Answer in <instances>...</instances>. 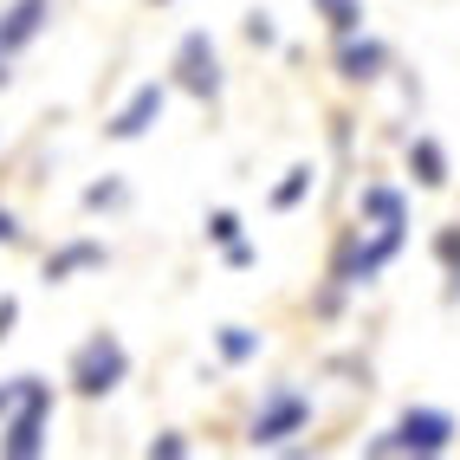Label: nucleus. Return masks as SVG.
Returning a JSON list of instances; mask_svg holds the SVG:
<instances>
[{"label": "nucleus", "instance_id": "nucleus-10", "mask_svg": "<svg viewBox=\"0 0 460 460\" xmlns=\"http://www.w3.org/2000/svg\"><path fill=\"white\" fill-rule=\"evenodd\" d=\"M409 169H415L421 189H441V181H447V156H441V143H435V137H415V143H409Z\"/></svg>", "mask_w": 460, "mask_h": 460}, {"label": "nucleus", "instance_id": "nucleus-9", "mask_svg": "<svg viewBox=\"0 0 460 460\" xmlns=\"http://www.w3.org/2000/svg\"><path fill=\"white\" fill-rule=\"evenodd\" d=\"M84 266H104V247H98V240H72V247H58V253L46 260V279L58 286V279H72V272H84Z\"/></svg>", "mask_w": 460, "mask_h": 460}, {"label": "nucleus", "instance_id": "nucleus-16", "mask_svg": "<svg viewBox=\"0 0 460 460\" xmlns=\"http://www.w3.org/2000/svg\"><path fill=\"white\" fill-rule=\"evenodd\" d=\"M124 201V181H98V189H84V208H117Z\"/></svg>", "mask_w": 460, "mask_h": 460}, {"label": "nucleus", "instance_id": "nucleus-17", "mask_svg": "<svg viewBox=\"0 0 460 460\" xmlns=\"http://www.w3.org/2000/svg\"><path fill=\"white\" fill-rule=\"evenodd\" d=\"M208 234L221 240V247H234V234H240V214H227V208H221V214H214V221H208Z\"/></svg>", "mask_w": 460, "mask_h": 460}, {"label": "nucleus", "instance_id": "nucleus-12", "mask_svg": "<svg viewBox=\"0 0 460 460\" xmlns=\"http://www.w3.org/2000/svg\"><path fill=\"white\" fill-rule=\"evenodd\" d=\"M312 7L331 20V33H337V40H350L357 26H363V0H312Z\"/></svg>", "mask_w": 460, "mask_h": 460}, {"label": "nucleus", "instance_id": "nucleus-15", "mask_svg": "<svg viewBox=\"0 0 460 460\" xmlns=\"http://www.w3.org/2000/svg\"><path fill=\"white\" fill-rule=\"evenodd\" d=\"M305 189H312V169H292V181H279V189H272V208H298Z\"/></svg>", "mask_w": 460, "mask_h": 460}, {"label": "nucleus", "instance_id": "nucleus-13", "mask_svg": "<svg viewBox=\"0 0 460 460\" xmlns=\"http://www.w3.org/2000/svg\"><path fill=\"white\" fill-rule=\"evenodd\" d=\"M435 253H441V266H447V298H460V227H441V240H435Z\"/></svg>", "mask_w": 460, "mask_h": 460}, {"label": "nucleus", "instance_id": "nucleus-18", "mask_svg": "<svg viewBox=\"0 0 460 460\" xmlns=\"http://www.w3.org/2000/svg\"><path fill=\"white\" fill-rule=\"evenodd\" d=\"M247 40H253V46H272V40H279V33H272V13H247Z\"/></svg>", "mask_w": 460, "mask_h": 460}, {"label": "nucleus", "instance_id": "nucleus-3", "mask_svg": "<svg viewBox=\"0 0 460 460\" xmlns=\"http://www.w3.org/2000/svg\"><path fill=\"white\" fill-rule=\"evenodd\" d=\"M298 428H312V395L292 389V383H272V389H266V402L253 409L247 441H253V447H279V441L298 435Z\"/></svg>", "mask_w": 460, "mask_h": 460}, {"label": "nucleus", "instance_id": "nucleus-8", "mask_svg": "<svg viewBox=\"0 0 460 460\" xmlns=\"http://www.w3.org/2000/svg\"><path fill=\"white\" fill-rule=\"evenodd\" d=\"M156 117H163V84H143L137 91V98L124 104V111H117V124H111V137L117 143H137L149 124H156Z\"/></svg>", "mask_w": 460, "mask_h": 460}, {"label": "nucleus", "instance_id": "nucleus-14", "mask_svg": "<svg viewBox=\"0 0 460 460\" xmlns=\"http://www.w3.org/2000/svg\"><path fill=\"white\" fill-rule=\"evenodd\" d=\"M221 357H227V363L260 357V337H253V331H240V324H227V331H221Z\"/></svg>", "mask_w": 460, "mask_h": 460}, {"label": "nucleus", "instance_id": "nucleus-1", "mask_svg": "<svg viewBox=\"0 0 460 460\" xmlns=\"http://www.w3.org/2000/svg\"><path fill=\"white\" fill-rule=\"evenodd\" d=\"M130 376V350L117 344L111 331L84 337V344L72 350V395H84V402H98V395H111L117 383Z\"/></svg>", "mask_w": 460, "mask_h": 460}, {"label": "nucleus", "instance_id": "nucleus-20", "mask_svg": "<svg viewBox=\"0 0 460 460\" xmlns=\"http://www.w3.org/2000/svg\"><path fill=\"white\" fill-rule=\"evenodd\" d=\"M0 240H20V221H13L7 208H0Z\"/></svg>", "mask_w": 460, "mask_h": 460}, {"label": "nucleus", "instance_id": "nucleus-5", "mask_svg": "<svg viewBox=\"0 0 460 460\" xmlns=\"http://www.w3.org/2000/svg\"><path fill=\"white\" fill-rule=\"evenodd\" d=\"M175 84L189 91V98H201V104L221 98V52H214L208 33H189L175 46Z\"/></svg>", "mask_w": 460, "mask_h": 460}, {"label": "nucleus", "instance_id": "nucleus-4", "mask_svg": "<svg viewBox=\"0 0 460 460\" xmlns=\"http://www.w3.org/2000/svg\"><path fill=\"white\" fill-rule=\"evenodd\" d=\"M46 421H52V383L26 376V395L7 409V435H0V447H7L13 460H33L46 447Z\"/></svg>", "mask_w": 460, "mask_h": 460}, {"label": "nucleus", "instance_id": "nucleus-21", "mask_svg": "<svg viewBox=\"0 0 460 460\" xmlns=\"http://www.w3.org/2000/svg\"><path fill=\"white\" fill-rule=\"evenodd\" d=\"M7 66H13V58H0V84H7V78H13V72H7Z\"/></svg>", "mask_w": 460, "mask_h": 460}, {"label": "nucleus", "instance_id": "nucleus-2", "mask_svg": "<svg viewBox=\"0 0 460 460\" xmlns=\"http://www.w3.org/2000/svg\"><path fill=\"white\" fill-rule=\"evenodd\" d=\"M447 447H454V415H441V409H402L389 435L370 441V454H421V460L447 454Z\"/></svg>", "mask_w": 460, "mask_h": 460}, {"label": "nucleus", "instance_id": "nucleus-11", "mask_svg": "<svg viewBox=\"0 0 460 460\" xmlns=\"http://www.w3.org/2000/svg\"><path fill=\"white\" fill-rule=\"evenodd\" d=\"M357 208L370 214V221H383V227H402V221H409V208H402V195H395V189H363Z\"/></svg>", "mask_w": 460, "mask_h": 460}, {"label": "nucleus", "instance_id": "nucleus-19", "mask_svg": "<svg viewBox=\"0 0 460 460\" xmlns=\"http://www.w3.org/2000/svg\"><path fill=\"white\" fill-rule=\"evenodd\" d=\"M13 318H20V305H13V298H0V337H7V324H13Z\"/></svg>", "mask_w": 460, "mask_h": 460}, {"label": "nucleus", "instance_id": "nucleus-7", "mask_svg": "<svg viewBox=\"0 0 460 460\" xmlns=\"http://www.w3.org/2000/svg\"><path fill=\"white\" fill-rule=\"evenodd\" d=\"M337 72H344L350 84H370V78H383L389 72V46L383 40H337Z\"/></svg>", "mask_w": 460, "mask_h": 460}, {"label": "nucleus", "instance_id": "nucleus-6", "mask_svg": "<svg viewBox=\"0 0 460 460\" xmlns=\"http://www.w3.org/2000/svg\"><path fill=\"white\" fill-rule=\"evenodd\" d=\"M46 13H52V0H13V7L0 13V58H13V52L33 46L46 33Z\"/></svg>", "mask_w": 460, "mask_h": 460}]
</instances>
